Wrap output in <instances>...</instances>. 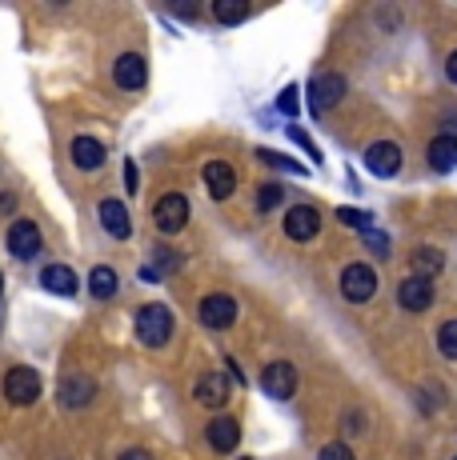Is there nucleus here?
Here are the masks:
<instances>
[{
  "instance_id": "obj_1",
  "label": "nucleus",
  "mask_w": 457,
  "mask_h": 460,
  "mask_svg": "<svg viewBox=\"0 0 457 460\" xmlns=\"http://www.w3.org/2000/svg\"><path fill=\"white\" fill-rule=\"evenodd\" d=\"M133 324H137V341L148 344V349H161L173 336V313L165 305H140Z\"/></svg>"
},
{
  "instance_id": "obj_2",
  "label": "nucleus",
  "mask_w": 457,
  "mask_h": 460,
  "mask_svg": "<svg viewBox=\"0 0 457 460\" xmlns=\"http://www.w3.org/2000/svg\"><path fill=\"white\" fill-rule=\"evenodd\" d=\"M40 396V373L29 365H16L4 373V401L13 404V409H29V404H37Z\"/></svg>"
},
{
  "instance_id": "obj_3",
  "label": "nucleus",
  "mask_w": 457,
  "mask_h": 460,
  "mask_svg": "<svg viewBox=\"0 0 457 460\" xmlns=\"http://www.w3.org/2000/svg\"><path fill=\"white\" fill-rule=\"evenodd\" d=\"M373 293H377V272L369 264H349L341 272V296L349 305H365V300H373Z\"/></svg>"
},
{
  "instance_id": "obj_4",
  "label": "nucleus",
  "mask_w": 457,
  "mask_h": 460,
  "mask_svg": "<svg viewBox=\"0 0 457 460\" xmlns=\"http://www.w3.org/2000/svg\"><path fill=\"white\" fill-rule=\"evenodd\" d=\"M153 220H157V228H161L165 236L181 233V228L189 225V200H184L181 192H165V197L153 205Z\"/></svg>"
},
{
  "instance_id": "obj_5",
  "label": "nucleus",
  "mask_w": 457,
  "mask_h": 460,
  "mask_svg": "<svg viewBox=\"0 0 457 460\" xmlns=\"http://www.w3.org/2000/svg\"><path fill=\"white\" fill-rule=\"evenodd\" d=\"M261 393L273 396V401H289V396L297 393V368L289 365V360L265 365V373H261Z\"/></svg>"
},
{
  "instance_id": "obj_6",
  "label": "nucleus",
  "mask_w": 457,
  "mask_h": 460,
  "mask_svg": "<svg viewBox=\"0 0 457 460\" xmlns=\"http://www.w3.org/2000/svg\"><path fill=\"white\" fill-rule=\"evenodd\" d=\"M197 316H201V324H205V329L225 332L228 324L237 321V300H233V296H225V293H213V296L201 300Z\"/></svg>"
},
{
  "instance_id": "obj_7",
  "label": "nucleus",
  "mask_w": 457,
  "mask_h": 460,
  "mask_svg": "<svg viewBox=\"0 0 457 460\" xmlns=\"http://www.w3.org/2000/svg\"><path fill=\"white\" fill-rule=\"evenodd\" d=\"M318 233H321V212L313 205H293L285 212V236L289 241L305 244V241H313Z\"/></svg>"
},
{
  "instance_id": "obj_8",
  "label": "nucleus",
  "mask_w": 457,
  "mask_h": 460,
  "mask_svg": "<svg viewBox=\"0 0 457 460\" xmlns=\"http://www.w3.org/2000/svg\"><path fill=\"white\" fill-rule=\"evenodd\" d=\"M365 168L373 176H381V181H390V176L401 172V148L393 140H377V145L365 148Z\"/></svg>"
},
{
  "instance_id": "obj_9",
  "label": "nucleus",
  "mask_w": 457,
  "mask_h": 460,
  "mask_svg": "<svg viewBox=\"0 0 457 460\" xmlns=\"http://www.w3.org/2000/svg\"><path fill=\"white\" fill-rule=\"evenodd\" d=\"M4 241H8V252H13L16 261H32V256L40 252V228L32 225V220H13Z\"/></svg>"
},
{
  "instance_id": "obj_10",
  "label": "nucleus",
  "mask_w": 457,
  "mask_h": 460,
  "mask_svg": "<svg viewBox=\"0 0 457 460\" xmlns=\"http://www.w3.org/2000/svg\"><path fill=\"white\" fill-rule=\"evenodd\" d=\"M398 300H401V308H406V313H426V308L437 300L434 280H426V277H406V280L398 285Z\"/></svg>"
},
{
  "instance_id": "obj_11",
  "label": "nucleus",
  "mask_w": 457,
  "mask_h": 460,
  "mask_svg": "<svg viewBox=\"0 0 457 460\" xmlns=\"http://www.w3.org/2000/svg\"><path fill=\"white\" fill-rule=\"evenodd\" d=\"M112 81H117V88H129V93L145 88V81H148L145 57H140V52H125V57H117V65H112Z\"/></svg>"
},
{
  "instance_id": "obj_12",
  "label": "nucleus",
  "mask_w": 457,
  "mask_h": 460,
  "mask_svg": "<svg viewBox=\"0 0 457 460\" xmlns=\"http://www.w3.org/2000/svg\"><path fill=\"white\" fill-rule=\"evenodd\" d=\"M345 96V76H337V73H321L318 81L309 84V104H313V112H321L325 109H333V104Z\"/></svg>"
},
{
  "instance_id": "obj_13",
  "label": "nucleus",
  "mask_w": 457,
  "mask_h": 460,
  "mask_svg": "<svg viewBox=\"0 0 457 460\" xmlns=\"http://www.w3.org/2000/svg\"><path fill=\"white\" fill-rule=\"evenodd\" d=\"M201 176H205V189L213 200H228L237 192V168L228 161H209Z\"/></svg>"
},
{
  "instance_id": "obj_14",
  "label": "nucleus",
  "mask_w": 457,
  "mask_h": 460,
  "mask_svg": "<svg viewBox=\"0 0 457 460\" xmlns=\"http://www.w3.org/2000/svg\"><path fill=\"white\" fill-rule=\"evenodd\" d=\"M205 437H209L213 453H237V445H241V424H237V417H213Z\"/></svg>"
},
{
  "instance_id": "obj_15",
  "label": "nucleus",
  "mask_w": 457,
  "mask_h": 460,
  "mask_svg": "<svg viewBox=\"0 0 457 460\" xmlns=\"http://www.w3.org/2000/svg\"><path fill=\"white\" fill-rule=\"evenodd\" d=\"M228 376L225 373H205L197 380V388H193V401L205 404V409H221V404L228 401Z\"/></svg>"
},
{
  "instance_id": "obj_16",
  "label": "nucleus",
  "mask_w": 457,
  "mask_h": 460,
  "mask_svg": "<svg viewBox=\"0 0 457 460\" xmlns=\"http://www.w3.org/2000/svg\"><path fill=\"white\" fill-rule=\"evenodd\" d=\"M101 225L112 241H129L133 236V220H129V208L121 200H101Z\"/></svg>"
},
{
  "instance_id": "obj_17",
  "label": "nucleus",
  "mask_w": 457,
  "mask_h": 460,
  "mask_svg": "<svg viewBox=\"0 0 457 460\" xmlns=\"http://www.w3.org/2000/svg\"><path fill=\"white\" fill-rule=\"evenodd\" d=\"M40 288L52 296H73L76 293V272L68 269V264H49L45 272H40Z\"/></svg>"
},
{
  "instance_id": "obj_18",
  "label": "nucleus",
  "mask_w": 457,
  "mask_h": 460,
  "mask_svg": "<svg viewBox=\"0 0 457 460\" xmlns=\"http://www.w3.org/2000/svg\"><path fill=\"white\" fill-rule=\"evenodd\" d=\"M426 161H429V168H434V172H453V168H457V137H437V140H429Z\"/></svg>"
},
{
  "instance_id": "obj_19",
  "label": "nucleus",
  "mask_w": 457,
  "mask_h": 460,
  "mask_svg": "<svg viewBox=\"0 0 457 460\" xmlns=\"http://www.w3.org/2000/svg\"><path fill=\"white\" fill-rule=\"evenodd\" d=\"M93 396H96V385L89 376H68L65 385H60V404H65V409H85Z\"/></svg>"
},
{
  "instance_id": "obj_20",
  "label": "nucleus",
  "mask_w": 457,
  "mask_h": 460,
  "mask_svg": "<svg viewBox=\"0 0 457 460\" xmlns=\"http://www.w3.org/2000/svg\"><path fill=\"white\" fill-rule=\"evenodd\" d=\"M73 161L76 168H85V172H96V168L104 164V145L93 137H76L73 140Z\"/></svg>"
},
{
  "instance_id": "obj_21",
  "label": "nucleus",
  "mask_w": 457,
  "mask_h": 460,
  "mask_svg": "<svg viewBox=\"0 0 457 460\" xmlns=\"http://www.w3.org/2000/svg\"><path fill=\"white\" fill-rule=\"evenodd\" d=\"M117 288H121V280H117V272H112L109 264H96V269L89 272V293H93L96 300L117 296Z\"/></svg>"
},
{
  "instance_id": "obj_22",
  "label": "nucleus",
  "mask_w": 457,
  "mask_h": 460,
  "mask_svg": "<svg viewBox=\"0 0 457 460\" xmlns=\"http://www.w3.org/2000/svg\"><path fill=\"white\" fill-rule=\"evenodd\" d=\"M409 264H413V277H426V280H434V272H442V252L437 249H429V244H421V249H413L409 256Z\"/></svg>"
},
{
  "instance_id": "obj_23",
  "label": "nucleus",
  "mask_w": 457,
  "mask_h": 460,
  "mask_svg": "<svg viewBox=\"0 0 457 460\" xmlns=\"http://www.w3.org/2000/svg\"><path fill=\"white\" fill-rule=\"evenodd\" d=\"M213 16L221 24H241L245 16H249V4H245V0H217L213 4Z\"/></svg>"
},
{
  "instance_id": "obj_24",
  "label": "nucleus",
  "mask_w": 457,
  "mask_h": 460,
  "mask_svg": "<svg viewBox=\"0 0 457 460\" xmlns=\"http://www.w3.org/2000/svg\"><path fill=\"white\" fill-rule=\"evenodd\" d=\"M437 349H442V357L457 360V316L442 324V332H437Z\"/></svg>"
},
{
  "instance_id": "obj_25",
  "label": "nucleus",
  "mask_w": 457,
  "mask_h": 460,
  "mask_svg": "<svg viewBox=\"0 0 457 460\" xmlns=\"http://www.w3.org/2000/svg\"><path fill=\"white\" fill-rule=\"evenodd\" d=\"M281 200H285V189H281V184H261L257 189V208L261 212H273Z\"/></svg>"
},
{
  "instance_id": "obj_26",
  "label": "nucleus",
  "mask_w": 457,
  "mask_h": 460,
  "mask_svg": "<svg viewBox=\"0 0 457 460\" xmlns=\"http://www.w3.org/2000/svg\"><path fill=\"white\" fill-rule=\"evenodd\" d=\"M257 156H261L265 164H273V168H285V172H305V168L297 164V161H289V156H281V153H269V148H261Z\"/></svg>"
},
{
  "instance_id": "obj_27",
  "label": "nucleus",
  "mask_w": 457,
  "mask_h": 460,
  "mask_svg": "<svg viewBox=\"0 0 457 460\" xmlns=\"http://www.w3.org/2000/svg\"><path fill=\"white\" fill-rule=\"evenodd\" d=\"M362 236H365V244L377 256H390V241H385V233H377V228H362Z\"/></svg>"
},
{
  "instance_id": "obj_28",
  "label": "nucleus",
  "mask_w": 457,
  "mask_h": 460,
  "mask_svg": "<svg viewBox=\"0 0 457 460\" xmlns=\"http://www.w3.org/2000/svg\"><path fill=\"white\" fill-rule=\"evenodd\" d=\"M337 220L341 225H349V228H369V217L365 212H357V208H337Z\"/></svg>"
},
{
  "instance_id": "obj_29",
  "label": "nucleus",
  "mask_w": 457,
  "mask_h": 460,
  "mask_svg": "<svg viewBox=\"0 0 457 460\" xmlns=\"http://www.w3.org/2000/svg\"><path fill=\"white\" fill-rule=\"evenodd\" d=\"M321 460H354V448L341 445V440H333V445L321 448Z\"/></svg>"
},
{
  "instance_id": "obj_30",
  "label": "nucleus",
  "mask_w": 457,
  "mask_h": 460,
  "mask_svg": "<svg viewBox=\"0 0 457 460\" xmlns=\"http://www.w3.org/2000/svg\"><path fill=\"white\" fill-rule=\"evenodd\" d=\"M277 109L285 112V117H293V112H297V84H289L285 93L277 96Z\"/></svg>"
},
{
  "instance_id": "obj_31",
  "label": "nucleus",
  "mask_w": 457,
  "mask_h": 460,
  "mask_svg": "<svg viewBox=\"0 0 457 460\" xmlns=\"http://www.w3.org/2000/svg\"><path fill=\"white\" fill-rule=\"evenodd\" d=\"M289 137H293V140H297V145H301V148H305V153H309V156H313V161H321V153H318V148H313V140H309V137H305V132H301V128H289Z\"/></svg>"
},
{
  "instance_id": "obj_32",
  "label": "nucleus",
  "mask_w": 457,
  "mask_h": 460,
  "mask_svg": "<svg viewBox=\"0 0 457 460\" xmlns=\"http://www.w3.org/2000/svg\"><path fill=\"white\" fill-rule=\"evenodd\" d=\"M125 189L137 192V164L133 161H125Z\"/></svg>"
},
{
  "instance_id": "obj_33",
  "label": "nucleus",
  "mask_w": 457,
  "mask_h": 460,
  "mask_svg": "<svg viewBox=\"0 0 457 460\" xmlns=\"http://www.w3.org/2000/svg\"><path fill=\"white\" fill-rule=\"evenodd\" d=\"M121 460H153V453H145V448H125Z\"/></svg>"
},
{
  "instance_id": "obj_34",
  "label": "nucleus",
  "mask_w": 457,
  "mask_h": 460,
  "mask_svg": "<svg viewBox=\"0 0 457 460\" xmlns=\"http://www.w3.org/2000/svg\"><path fill=\"white\" fill-rule=\"evenodd\" d=\"M445 76H450V84H457V49L450 52V60H445Z\"/></svg>"
},
{
  "instance_id": "obj_35",
  "label": "nucleus",
  "mask_w": 457,
  "mask_h": 460,
  "mask_svg": "<svg viewBox=\"0 0 457 460\" xmlns=\"http://www.w3.org/2000/svg\"><path fill=\"white\" fill-rule=\"evenodd\" d=\"M0 285H4V277H0Z\"/></svg>"
},
{
  "instance_id": "obj_36",
  "label": "nucleus",
  "mask_w": 457,
  "mask_h": 460,
  "mask_svg": "<svg viewBox=\"0 0 457 460\" xmlns=\"http://www.w3.org/2000/svg\"><path fill=\"white\" fill-rule=\"evenodd\" d=\"M453 460H457V456H453Z\"/></svg>"
}]
</instances>
